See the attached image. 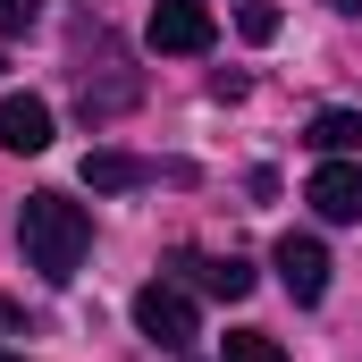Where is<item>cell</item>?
Wrapping results in <instances>:
<instances>
[{
    "mask_svg": "<svg viewBox=\"0 0 362 362\" xmlns=\"http://www.w3.org/2000/svg\"><path fill=\"white\" fill-rule=\"evenodd\" d=\"M17 245H25V270H42L51 286H68V278L85 270V245H93L85 202H68V194H25V211H17Z\"/></svg>",
    "mask_w": 362,
    "mask_h": 362,
    "instance_id": "obj_1",
    "label": "cell"
},
{
    "mask_svg": "<svg viewBox=\"0 0 362 362\" xmlns=\"http://www.w3.org/2000/svg\"><path fill=\"white\" fill-rule=\"evenodd\" d=\"M135 329H144L152 346H169V354H177V346H194V295H185V286H169V278H152V286L135 295Z\"/></svg>",
    "mask_w": 362,
    "mask_h": 362,
    "instance_id": "obj_2",
    "label": "cell"
},
{
    "mask_svg": "<svg viewBox=\"0 0 362 362\" xmlns=\"http://www.w3.org/2000/svg\"><path fill=\"white\" fill-rule=\"evenodd\" d=\"M270 270H278V286H286L295 303H320V295H329V245H320V236H278Z\"/></svg>",
    "mask_w": 362,
    "mask_h": 362,
    "instance_id": "obj_3",
    "label": "cell"
},
{
    "mask_svg": "<svg viewBox=\"0 0 362 362\" xmlns=\"http://www.w3.org/2000/svg\"><path fill=\"white\" fill-rule=\"evenodd\" d=\"M144 34H152V51H211L219 25H211L202 0H152V25Z\"/></svg>",
    "mask_w": 362,
    "mask_h": 362,
    "instance_id": "obj_4",
    "label": "cell"
},
{
    "mask_svg": "<svg viewBox=\"0 0 362 362\" xmlns=\"http://www.w3.org/2000/svg\"><path fill=\"white\" fill-rule=\"evenodd\" d=\"M303 202H312L320 219H337V228H346V219H362V169H354V160H320V169H312V185H303Z\"/></svg>",
    "mask_w": 362,
    "mask_h": 362,
    "instance_id": "obj_5",
    "label": "cell"
},
{
    "mask_svg": "<svg viewBox=\"0 0 362 362\" xmlns=\"http://www.w3.org/2000/svg\"><path fill=\"white\" fill-rule=\"evenodd\" d=\"M177 270L202 286V295H219V303H245L253 295V262L245 253H177Z\"/></svg>",
    "mask_w": 362,
    "mask_h": 362,
    "instance_id": "obj_6",
    "label": "cell"
},
{
    "mask_svg": "<svg viewBox=\"0 0 362 362\" xmlns=\"http://www.w3.org/2000/svg\"><path fill=\"white\" fill-rule=\"evenodd\" d=\"M0 144H8V152H51V101L0 93Z\"/></svg>",
    "mask_w": 362,
    "mask_h": 362,
    "instance_id": "obj_7",
    "label": "cell"
},
{
    "mask_svg": "<svg viewBox=\"0 0 362 362\" xmlns=\"http://www.w3.org/2000/svg\"><path fill=\"white\" fill-rule=\"evenodd\" d=\"M152 177H160V169L135 160V152H93V160H85V185H93V194H127V185H152Z\"/></svg>",
    "mask_w": 362,
    "mask_h": 362,
    "instance_id": "obj_8",
    "label": "cell"
},
{
    "mask_svg": "<svg viewBox=\"0 0 362 362\" xmlns=\"http://www.w3.org/2000/svg\"><path fill=\"white\" fill-rule=\"evenodd\" d=\"M312 152L320 160H354L362 152V110H320L312 118Z\"/></svg>",
    "mask_w": 362,
    "mask_h": 362,
    "instance_id": "obj_9",
    "label": "cell"
},
{
    "mask_svg": "<svg viewBox=\"0 0 362 362\" xmlns=\"http://www.w3.org/2000/svg\"><path fill=\"white\" fill-rule=\"evenodd\" d=\"M228 362H286V346H278L270 329H236L228 337Z\"/></svg>",
    "mask_w": 362,
    "mask_h": 362,
    "instance_id": "obj_10",
    "label": "cell"
},
{
    "mask_svg": "<svg viewBox=\"0 0 362 362\" xmlns=\"http://www.w3.org/2000/svg\"><path fill=\"white\" fill-rule=\"evenodd\" d=\"M236 25H245V42H270V34H278V8H270V0H253Z\"/></svg>",
    "mask_w": 362,
    "mask_h": 362,
    "instance_id": "obj_11",
    "label": "cell"
},
{
    "mask_svg": "<svg viewBox=\"0 0 362 362\" xmlns=\"http://www.w3.org/2000/svg\"><path fill=\"white\" fill-rule=\"evenodd\" d=\"M34 17H42V0H0V34H25Z\"/></svg>",
    "mask_w": 362,
    "mask_h": 362,
    "instance_id": "obj_12",
    "label": "cell"
},
{
    "mask_svg": "<svg viewBox=\"0 0 362 362\" xmlns=\"http://www.w3.org/2000/svg\"><path fill=\"white\" fill-rule=\"evenodd\" d=\"M329 8H346V17H354V8H362V0H329Z\"/></svg>",
    "mask_w": 362,
    "mask_h": 362,
    "instance_id": "obj_13",
    "label": "cell"
},
{
    "mask_svg": "<svg viewBox=\"0 0 362 362\" xmlns=\"http://www.w3.org/2000/svg\"><path fill=\"white\" fill-rule=\"evenodd\" d=\"M0 362H8V354H0Z\"/></svg>",
    "mask_w": 362,
    "mask_h": 362,
    "instance_id": "obj_14",
    "label": "cell"
}]
</instances>
